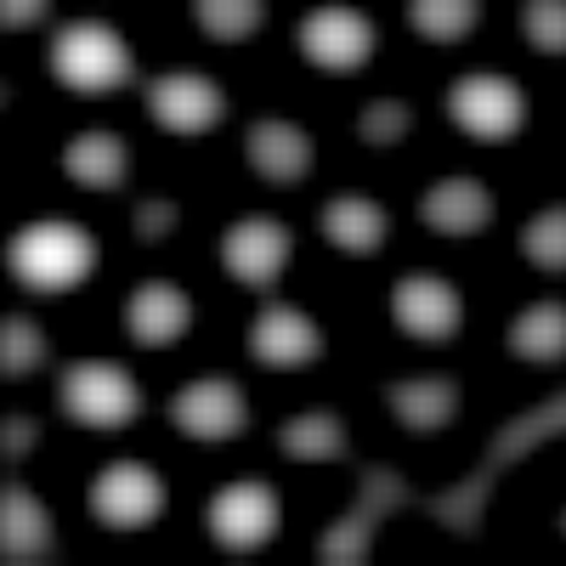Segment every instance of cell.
Returning a JSON list of instances; mask_svg holds the SVG:
<instances>
[{"label": "cell", "mask_w": 566, "mask_h": 566, "mask_svg": "<svg viewBox=\"0 0 566 566\" xmlns=\"http://www.w3.org/2000/svg\"><path fill=\"white\" fill-rule=\"evenodd\" d=\"M566 431V391H555L549 402H538V408H522L504 431L488 442V459L470 470V476L459 482V488H448V493H431L424 499V510L437 515V522L448 527V533H459V538H476L482 533V510H488V493H493V482L504 476V470L515 464V459H527L538 442H549V437H560Z\"/></svg>", "instance_id": "cell-1"}, {"label": "cell", "mask_w": 566, "mask_h": 566, "mask_svg": "<svg viewBox=\"0 0 566 566\" xmlns=\"http://www.w3.org/2000/svg\"><path fill=\"white\" fill-rule=\"evenodd\" d=\"M7 266L23 290L34 295H63V290H80L97 266V239L74 221H34L23 232H12L7 244Z\"/></svg>", "instance_id": "cell-2"}, {"label": "cell", "mask_w": 566, "mask_h": 566, "mask_svg": "<svg viewBox=\"0 0 566 566\" xmlns=\"http://www.w3.org/2000/svg\"><path fill=\"white\" fill-rule=\"evenodd\" d=\"M52 74L80 97H108V91H125L136 80V63L119 29L80 18V23H63L52 40Z\"/></svg>", "instance_id": "cell-3"}, {"label": "cell", "mask_w": 566, "mask_h": 566, "mask_svg": "<svg viewBox=\"0 0 566 566\" xmlns=\"http://www.w3.org/2000/svg\"><path fill=\"white\" fill-rule=\"evenodd\" d=\"M408 499L413 493H408V482L397 476V470L368 464L363 482H357V504L317 538V560H328V566H363L368 549H374V527H380L386 515H397Z\"/></svg>", "instance_id": "cell-4"}, {"label": "cell", "mask_w": 566, "mask_h": 566, "mask_svg": "<svg viewBox=\"0 0 566 566\" xmlns=\"http://www.w3.org/2000/svg\"><path fill=\"white\" fill-rule=\"evenodd\" d=\"M57 402L74 424H85V431H119V424H130L142 413V391L136 380L119 368V363H69L63 380H57Z\"/></svg>", "instance_id": "cell-5"}, {"label": "cell", "mask_w": 566, "mask_h": 566, "mask_svg": "<svg viewBox=\"0 0 566 566\" xmlns=\"http://www.w3.org/2000/svg\"><path fill=\"white\" fill-rule=\"evenodd\" d=\"M448 119L476 142H510L527 125V97L504 74H464L448 91Z\"/></svg>", "instance_id": "cell-6"}, {"label": "cell", "mask_w": 566, "mask_h": 566, "mask_svg": "<svg viewBox=\"0 0 566 566\" xmlns=\"http://www.w3.org/2000/svg\"><path fill=\"white\" fill-rule=\"evenodd\" d=\"M205 527L227 555H255L277 533V493L266 482H227L205 510Z\"/></svg>", "instance_id": "cell-7"}, {"label": "cell", "mask_w": 566, "mask_h": 566, "mask_svg": "<svg viewBox=\"0 0 566 566\" xmlns=\"http://www.w3.org/2000/svg\"><path fill=\"white\" fill-rule=\"evenodd\" d=\"M91 515H97L103 527H119V533L148 527L165 515V482L148 464L114 459L108 470H97V482H91Z\"/></svg>", "instance_id": "cell-8"}, {"label": "cell", "mask_w": 566, "mask_h": 566, "mask_svg": "<svg viewBox=\"0 0 566 566\" xmlns=\"http://www.w3.org/2000/svg\"><path fill=\"white\" fill-rule=\"evenodd\" d=\"M170 424L181 437H193V442H227V437H239L250 424V408H244L239 386L221 380V374H210V380H193V386H181L170 397Z\"/></svg>", "instance_id": "cell-9"}, {"label": "cell", "mask_w": 566, "mask_h": 566, "mask_svg": "<svg viewBox=\"0 0 566 566\" xmlns=\"http://www.w3.org/2000/svg\"><path fill=\"white\" fill-rule=\"evenodd\" d=\"M301 52H306V63H317L328 74H352L374 57V23L352 7H317L301 23Z\"/></svg>", "instance_id": "cell-10"}, {"label": "cell", "mask_w": 566, "mask_h": 566, "mask_svg": "<svg viewBox=\"0 0 566 566\" xmlns=\"http://www.w3.org/2000/svg\"><path fill=\"white\" fill-rule=\"evenodd\" d=\"M221 261H227V272L239 283H250V290H272L283 261H290V227L272 221V216L232 221L227 239H221Z\"/></svg>", "instance_id": "cell-11"}, {"label": "cell", "mask_w": 566, "mask_h": 566, "mask_svg": "<svg viewBox=\"0 0 566 566\" xmlns=\"http://www.w3.org/2000/svg\"><path fill=\"white\" fill-rule=\"evenodd\" d=\"M148 114L176 136H205L210 125L227 119V97L205 74H165L148 85Z\"/></svg>", "instance_id": "cell-12"}, {"label": "cell", "mask_w": 566, "mask_h": 566, "mask_svg": "<svg viewBox=\"0 0 566 566\" xmlns=\"http://www.w3.org/2000/svg\"><path fill=\"white\" fill-rule=\"evenodd\" d=\"M391 317L402 323V335L413 340H453L459 335V290L448 277H431V272H413L391 290Z\"/></svg>", "instance_id": "cell-13"}, {"label": "cell", "mask_w": 566, "mask_h": 566, "mask_svg": "<svg viewBox=\"0 0 566 566\" xmlns=\"http://www.w3.org/2000/svg\"><path fill=\"white\" fill-rule=\"evenodd\" d=\"M250 352L261 368H306V363H317L323 335L301 306H266L250 323Z\"/></svg>", "instance_id": "cell-14"}, {"label": "cell", "mask_w": 566, "mask_h": 566, "mask_svg": "<svg viewBox=\"0 0 566 566\" xmlns=\"http://www.w3.org/2000/svg\"><path fill=\"white\" fill-rule=\"evenodd\" d=\"M419 221L442 232V239H470V232H482L493 221V193L470 176H448L419 199Z\"/></svg>", "instance_id": "cell-15"}, {"label": "cell", "mask_w": 566, "mask_h": 566, "mask_svg": "<svg viewBox=\"0 0 566 566\" xmlns=\"http://www.w3.org/2000/svg\"><path fill=\"white\" fill-rule=\"evenodd\" d=\"M244 148H250V165L272 187H295L312 170V136L301 125H290V119H255L250 136H244Z\"/></svg>", "instance_id": "cell-16"}, {"label": "cell", "mask_w": 566, "mask_h": 566, "mask_svg": "<svg viewBox=\"0 0 566 566\" xmlns=\"http://www.w3.org/2000/svg\"><path fill=\"white\" fill-rule=\"evenodd\" d=\"M187 323H193V301L165 277L142 283V290L130 295V306H125V328H130L136 346H170V340L187 335Z\"/></svg>", "instance_id": "cell-17"}, {"label": "cell", "mask_w": 566, "mask_h": 566, "mask_svg": "<svg viewBox=\"0 0 566 566\" xmlns=\"http://www.w3.org/2000/svg\"><path fill=\"white\" fill-rule=\"evenodd\" d=\"M0 555H7L12 566L23 560H52V515H45V504L29 493V488H7L0 493Z\"/></svg>", "instance_id": "cell-18"}, {"label": "cell", "mask_w": 566, "mask_h": 566, "mask_svg": "<svg viewBox=\"0 0 566 566\" xmlns=\"http://www.w3.org/2000/svg\"><path fill=\"white\" fill-rule=\"evenodd\" d=\"M63 170L69 181L91 187V193H119L125 187V170H130V154H125V136L114 130H85L63 148Z\"/></svg>", "instance_id": "cell-19"}, {"label": "cell", "mask_w": 566, "mask_h": 566, "mask_svg": "<svg viewBox=\"0 0 566 566\" xmlns=\"http://www.w3.org/2000/svg\"><path fill=\"white\" fill-rule=\"evenodd\" d=\"M386 408L408 424V431H442L459 413V386L448 374H419V380L386 386Z\"/></svg>", "instance_id": "cell-20"}, {"label": "cell", "mask_w": 566, "mask_h": 566, "mask_svg": "<svg viewBox=\"0 0 566 566\" xmlns=\"http://www.w3.org/2000/svg\"><path fill=\"white\" fill-rule=\"evenodd\" d=\"M386 232H391V216L374 205V199H357V193H340V199H328L323 205V239L346 250V255H374L386 244Z\"/></svg>", "instance_id": "cell-21"}, {"label": "cell", "mask_w": 566, "mask_h": 566, "mask_svg": "<svg viewBox=\"0 0 566 566\" xmlns=\"http://www.w3.org/2000/svg\"><path fill=\"white\" fill-rule=\"evenodd\" d=\"M504 346H510L515 357L538 363V368H555V363H566V306H560V301H533L522 317L510 323Z\"/></svg>", "instance_id": "cell-22"}, {"label": "cell", "mask_w": 566, "mask_h": 566, "mask_svg": "<svg viewBox=\"0 0 566 566\" xmlns=\"http://www.w3.org/2000/svg\"><path fill=\"white\" fill-rule=\"evenodd\" d=\"M277 448L290 453V459H301V464H328V459H346V424H340V413H328V408L295 413V419L277 431Z\"/></svg>", "instance_id": "cell-23"}, {"label": "cell", "mask_w": 566, "mask_h": 566, "mask_svg": "<svg viewBox=\"0 0 566 566\" xmlns=\"http://www.w3.org/2000/svg\"><path fill=\"white\" fill-rule=\"evenodd\" d=\"M408 23L424 40H464L482 23V0H408Z\"/></svg>", "instance_id": "cell-24"}, {"label": "cell", "mask_w": 566, "mask_h": 566, "mask_svg": "<svg viewBox=\"0 0 566 566\" xmlns=\"http://www.w3.org/2000/svg\"><path fill=\"white\" fill-rule=\"evenodd\" d=\"M193 18L210 40H250L266 23V0H193Z\"/></svg>", "instance_id": "cell-25"}, {"label": "cell", "mask_w": 566, "mask_h": 566, "mask_svg": "<svg viewBox=\"0 0 566 566\" xmlns=\"http://www.w3.org/2000/svg\"><path fill=\"white\" fill-rule=\"evenodd\" d=\"M45 335H40V323L34 317H7L0 323V374H7V380H23V374H34L40 363H45Z\"/></svg>", "instance_id": "cell-26"}, {"label": "cell", "mask_w": 566, "mask_h": 566, "mask_svg": "<svg viewBox=\"0 0 566 566\" xmlns=\"http://www.w3.org/2000/svg\"><path fill=\"white\" fill-rule=\"evenodd\" d=\"M522 255L538 272H566V205H549L522 227Z\"/></svg>", "instance_id": "cell-27"}, {"label": "cell", "mask_w": 566, "mask_h": 566, "mask_svg": "<svg viewBox=\"0 0 566 566\" xmlns=\"http://www.w3.org/2000/svg\"><path fill=\"white\" fill-rule=\"evenodd\" d=\"M522 34L533 40V52L566 57V0H522Z\"/></svg>", "instance_id": "cell-28"}, {"label": "cell", "mask_w": 566, "mask_h": 566, "mask_svg": "<svg viewBox=\"0 0 566 566\" xmlns=\"http://www.w3.org/2000/svg\"><path fill=\"white\" fill-rule=\"evenodd\" d=\"M408 125H413V114H408V103H397V97L368 103V108H363V119H357V130H363L368 148H391V142H402V136H408Z\"/></svg>", "instance_id": "cell-29"}, {"label": "cell", "mask_w": 566, "mask_h": 566, "mask_svg": "<svg viewBox=\"0 0 566 566\" xmlns=\"http://www.w3.org/2000/svg\"><path fill=\"white\" fill-rule=\"evenodd\" d=\"M176 216H181V210H176L170 199H142V205H136V239H142V244H159L165 232L176 227Z\"/></svg>", "instance_id": "cell-30"}, {"label": "cell", "mask_w": 566, "mask_h": 566, "mask_svg": "<svg viewBox=\"0 0 566 566\" xmlns=\"http://www.w3.org/2000/svg\"><path fill=\"white\" fill-rule=\"evenodd\" d=\"M34 442H40V419H29V413H7V424H0V459L18 464Z\"/></svg>", "instance_id": "cell-31"}, {"label": "cell", "mask_w": 566, "mask_h": 566, "mask_svg": "<svg viewBox=\"0 0 566 566\" xmlns=\"http://www.w3.org/2000/svg\"><path fill=\"white\" fill-rule=\"evenodd\" d=\"M52 12V0H0V23L7 29H29Z\"/></svg>", "instance_id": "cell-32"}, {"label": "cell", "mask_w": 566, "mask_h": 566, "mask_svg": "<svg viewBox=\"0 0 566 566\" xmlns=\"http://www.w3.org/2000/svg\"><path fill=\"white\" fill-rule=\"evenodd\" d=\"M560 533H566V510H560Z\"/></svg>", "instance_id": "cell-33"}]
</instances>
